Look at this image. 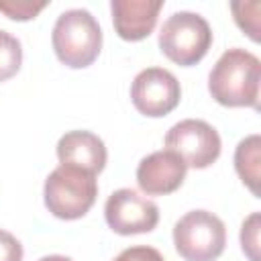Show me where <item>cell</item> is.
<instances>
[{"label": "cell", "mask_w": 261, "mask_h": 261, "mask_svg": "<svg viewBox=\"0 0 261 261\" xmlns=\"http://www.w3.org/2000/svg\"><path fill=\"white\" fill-rule=\"evenodd\" d=\"M261 61L245 49H228L212 65L208 73L210 96L228 108H259Z\"/></svg>", "instance_id": "cell-1"}, {"label": "cell", "mask_w": 261, "mask_h": 261, "mask_svg": "<svg viewBox=\"0 0 261 261\" xmlns=\"http://www.w3.org/2000/svg\"><path fill=\"white\" fill-rule=\"evenodd\" d=\"M51 43L57 59L73 69L88 67L102 49V29L86 8H69L61 12L53 24Z\"/></svg>", "instance_id": "cell-2"}, {"label": "cell", "mask_w": 261, "mask_h": 261, "mask_svg": "<svg viewBox=\"0 0 261 261\" xmlns=\"http://www.w3.org/2000/svg\"><path fill=\"white\" fill-rule=\"evenodd\" d=\"M43 196L45 206L53 216L61 220H77L94 206L98 181L94 173L82 167L59 163V167L47 175Z\"/></svg>", "instance_id": "cell-3"}, {"label": "cell", "mask_w": 261, "mask_h": 261, "mask_svg": "<svg viewBox=\"0 0 261 261\" xmlns=\"http://www.w3.org/2000/svg\"><path fill=\"white\" fill-rule=\"evenodd\" d=\"M212 45V29L208 20L190 10H179L167 16L159 31L161 53L184 67L202 61Z\"/></svg>", "instance_id": "cell-4"}, {"label": "cell", "mask_w": 261, "mask_h": 261, "mask_svg": "<svg viewBox=\"0 0 261 261\" xmlns=\"http://www.w3.org/2000/svg\"><path fill=\"white\" fill-rule=\"evenodd\" d=\"M173 245L186 261H216L226 245L224 222L208 210H190L173 226Z\"/></svg>", "instance_id": "cell-5"}, {"label": "cell", "mask_w": 261, "mask_h": 261, "mask_svg": "<svg viewBox=\"0 0 261 261\" xmlns=\"http://www.w3.org/2000/svg\"><path fill=\"white\" fill-rule=\"evenodd\" d=\"M220 135L200 118L175 122L165 135V149L177 153L188 167L206 169L220 157Z\"/></svg>", "instance_id": "cell-6"}, {"label": "cell", "mask_w": 261, "mask_h": 261, "mask_svg": "<svg viewBox=\"0 0 261 261\" xmlns=\"http://www.w3.org/2000/svg\"><path fill=\"white\" fill-rule=\"evenodd\" d=\"M181 100V86L177 77L163 67H147L139 71L130 84L133 106L149 116L159 118L169 114Z\"/></svg>", "instance_id": "cell-7"}, {"label": "cell", "mask_w": 261, "mask_h": 261, "mask_svg": "<svg viewBox=\"0 0 261 261\" xmlns=\"http://www.w3.org/2000/svg\"><path fill=\"white\" fill-rule=\"evenodd\" d=\"M106 224L122 237L151 232L159 222V208L153 200L130 188L112 192L104 204Z\"/></svg>", "instance_id": "cell-8"}, {"label": "cell", "mask_w": 261, "mask_h": 261, "mask_svg": "<svg viewBox=\"0 0 261 261\" xmlns=\"http://www.w3.org/2000/svg\"><path fill=\"white\" fill-rule=\"evenodd\" d=\"M188 165L184 159L169 151H153L137 165V184L147 196H165L175 192L186 179Z\"/></svg>", "instance_id": "cell-9"}, {"label": "cell", "mask_w": 261, "mask_h": 261, "mask_svg": "<svg viewBox=\"0 0 261 261\" xmlns=\"http://www.w3.org/2000/svg\"><path fill=\"white\" fill-rule=\"evenodd\" d=\"M161 0H112V22L114 31L124 41H143L157 24Z\"/></svg>", "instance_id": "cell-10"}, {"label": "cell", "mask_w": 261, "mask_h": 261, "mask_svg": "<svg viewBox=\"0 0 261 261\" xmlns=\"http://www.w3.org/2000/svg\"><path fill=\"white\" fill-rule=\"evenodd\" d=\"M57 159L63 165L82 167L98 175L108 159L104 141L90 130H69L57 141Z\"/></svg>", "instance_id": "cell-11"}, {"label": "cell", "mask_w": 261, "mask_h": 261, "mask_svg": "<svg viewBox=\"0 0 261 261\" xmlns=\"http://www.w3.org/2000/svg\"><path fill=\"white\" fill-rule=\"evenodd\" d=\"M234 169L243 184L259 196V177H261V137L249 135L239 141L234 149Z\"/></svg>", "instance_id": "cell-12"}, {"label": "cell", "mask_w": 261, "mask_h": 261, "mask_svg": "<svg viewBox=\"0 0 261 261\" xmlns=\"http://www.w3.org/2000/svg\"><path fill=\"white\" fill-rule=\"evenodd\" d=\"M20 63H22L20 41L8 31L0 29V82H6L12 75H16Z\"/></svg>", "instance_id": "cell-13"}, {"label": "cell", "mask_w": 261, "mask_h": 261, "mask_svg": "<svg viewBox=\"0 0 261 261\" xmlns=\"http://www.w3.org/2000/svg\"><path fill=\"white\" fill-rule=\"evenodd\" d=\"M259 0L253 2H232L230 10L234 14V22L241 27V31H245L255 43H259L261 35H259Z\"/></svg>", "instance_id": "cell-14"}, {"label": "cell", "mask_w": 261, "mask_h": 261, "mask_svg": "<svg viewBox=\"0 0 261 261\" xmlns=\"http://www.w3.org/2000/svg\"><path fill=\"white\" fill-rule=\"evenodd\" d=\"M45 6V0H0V12L10 20H31Z\"/></svg>", "instance_id": "cell-15"}, {"label": "cell", "mask_w": 261, "mask_h": 261, "mask_svg": "<svg viewBox=\"0 0 261 261\" xmlns=\"http://www.w3.org/2000/svg\"><path fill=\"white\" fill-rule=\"evenodd\" d=\"M259 212H251L241 226V247L243 253L249 257V261H261L259 259Z\"/></svg>", "instance_id": "cell-16"}, {"label": "cell", "mask_w": 261, "mask_h": 261, "mask_svg": "<svg viewBox=\"0 0 261 261\" xmlns=\"http://www.w3.org/2000/svg\"><path fill=\"white\" fill-rule=\"evenodd\" d=\"M112 261H165V259L155 247L137 245V247H128L120 251Z\"/></svg>", "instance_id": "cell-17"}, {"label": "cell", "mask_w": 261, "mask_h": 261, "mask_svg": "<svg viewBox=\"0 0 261 261\" xmlns=\"http://www.w3.org/2000/svg\"><path fill=\"white\" fill-rule=\"evenodd\" d=\"M0 261H22L20 241L2 228H0Z\"/></svg>", "instance_id": "cell-18"}, {"label": "cell", "mask_w": 261, "mask_h": 261, "mask_svg": "<svg viewBox=\"0 0 261 261\" xmlns=\"http://www.w3.org/2000/svg\"><path fill=\"white\" fill-rule=\"evenodd\" d=\"M39 261H71V259L65 257V255H45V257H41Z\"/></svg>", "instance_id": "cell-19"}]
</instances>
